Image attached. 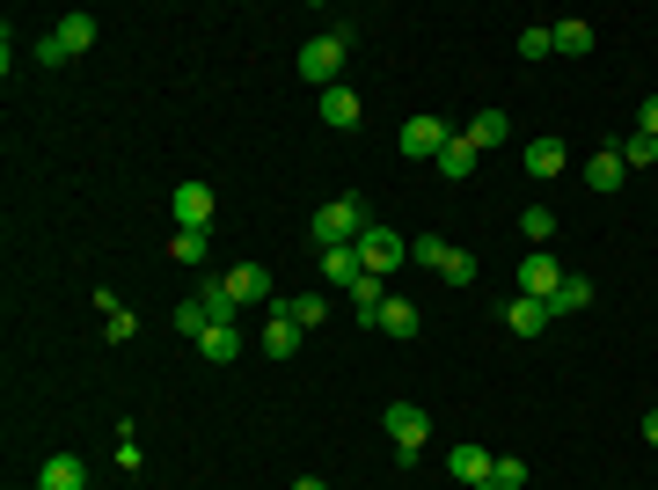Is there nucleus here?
<instances>
[{"instance_id": "1", "label": "nucleus", "mask_w": 658, "mask_h": 490, "mask_svg": "<svg viewBox=\"0 0 658 490\" xmlns=\"http://www.w3.org/2000/svg\"><path fill=\"white\" fill-rule=\"evenodd\" d=\"M366 198H330V205H315V220H308V235H315V249H351L366 235Z\"/></svg>"}, {"instance_id": "2", "label": "nucleus", "mask_w": 658, "mask_h": 490, "mask_svg": "<svg viewBox=\"0 0 658 490\" xmlns=\"http://www.w3.org/2000/svg\"><path fill=\"white\" fill-rule=\"evenodd\" d=\"M351 45H359V23H337V29H322V37H308V45H300V74L322 81V88H337V67H344Z\"/></svg>"}, {"instance_id": "3", "label": "nucleus", "mask_w": 658, "mask_h": 490, "mask_svg": "<svg viewBox=\"0 0 658 490\" xmlns=\"http://www.w3.org/2000/svg\"><path fill=\"white\" fill-rule=\"evenodd\" d=\"M403 256H410V242H403L395 227H381V220H373V227H366V235H359V264L373 271V278H388V271L403 264Z\"/></svg>"}, {"instance_id": "4", "label": "nucleus", "mask_w": 658, "mask_h": 490, "mask_svg": "<svg viewBox=\"0 0 658 490\" xmlns=\"http://www.w3.org/2000/svg\"><path fill=\"white\" fill-rule=\"evenodd\" d=\"M446 140H454V124L424 110V118H410V124H403V140H395V147L410 154V162H439V154H446Z\"/></svg>"}, {"instance_id": "5", "label": "nucleus", "mask_w": 658, "mask_h": 490, "mask_svg": "<svg viewBox=\"0 0 658 490\" xmlns=\"http://www.w3.org/2000/svg\"><path fill=\"white\" fill-rule=\"evenodd\" d=\"M219 278H227V294H235V308H242V315L278 300V294H271V271L264 264H235V271H219Z\"/></svg>"}, {"instance_id": "6", "label": "nucleus", "mask_w": 658, "mask_h": 490, "mask_svg": "<svg viewBox=\"0 0 658 490\" xmlns=\"http://www.w3.org/2000/svg\"><path fill=\"white\" fill-rule=\"evenodd\" d=\"M557 286H563V264L549 256V249L519 256V294H527V300H557Z\"/></svg>"}, {"instance_id": "7", "label": "nucleus", "mask_w": 658, "mask_h": 490, "mask_svg": "<svg viewBox=\"0 0 658 490\" xmlns=\"http://www.w3.org/2000/svg\"><path fill=\"white\" fill-rule=\"evenodd\" d=\"M198 359H205V367H235V359H242V322H213V330L198 337Z\"/></svg>"}, {"instance_id": "8", "label": "nucleus", "mask_w": 658, "mask_h": 490, "mask_svg": "<svg viewBox=\"0 0 658 490\" xmlns=\"http://www.w3.org/2000/svg\"><path fill=\"white\" fill-rule=\"evenodd\" d=\"M381 425H388L395 446H424V432H432V417L417 410V403H388V417H381Z\"/></svg>"}, {"instance_id": "9", "label": "nucleus", "mask_w": 658, "mask_h": 490, "mask_svg": "<svg viewBox=\"0 0 658 490\" xmlns=\"http://www.w3.org/2000/svg\"><path fill=\"white\" fill-rule=\"evenodd\" d=\"M446 468H454L468 490H490V468H498V462H490L483 446H468V440H462V446H446Z\"/></svg>"}, {"instance_id": "10", "label": "nucleus", "mask_w": 658, "mask_h": 490, "mask_svg": "<svg viewBox=\"0 0 658 490\" xmlns=\"http://www.w3.org/2000/svg\"><path fill=\"white\" fill-rule=\"evenodd\" d=\"M51 45L67 51V59H81V51L96 45V15H81V8H73V15H59V23H51Z\"/></svg>"}, {"instance_id": "11", "label": "nucleus", "mask_w": 658, "mask_h": 490, "mask_svg": "<svg viewBox=\"0 0 658 490\" xmlns=\"http://www.w3.org/2000/svg\"><path fill=\"white\" fill-rule=\"evenodd\" d=\"M176 227H198V235L213 227V191L205 183H176Z\"/></svg>"}, {"instance_id": "12", "label": "nucleus", "mask_w": 658, "mask_h": 490, "mask_svg": "<svg viewBox=\"0 0 658 490\" xmlns=\"http://www.w3.org/2000/svg\"><path fill=\"white\" fill-rule=\"evenodd\" d=\"M505 330H512V337H541V330H549V300L512 294V300H505Z\"/></svg>"}, {"instance_id": "13", "label": "nucleus", "mask_w": 658, "mask_h": 490, "mask_svg": "<svg viewBox=\"0 0 658 490\" xmlns=\"http://www.w3.org/2000/svg\"><path fill=\"white\" fill-rule=\"evenodd\" d=\"M571 169V147H563V140H527V176H535V183H549V176H563Z\"/></svg>"}, {"instance_id": "14", "label": "nucleus", "mask_w": 658, "mask_h": 490, "mask_svg": "<svg viewBox=\"0 0 658 490\" xmlns=\"http://www.w3.org/2000/svg\"><path fill=\"white\" fill-rule=\"evenodd\" d=\"M622 176H630V169H622V154L600 147L593 162H585V191H593V198H608V191H622Z\"/></svg>"}, {"instance_id": "15", "label": "nucleus", "mask_w": 658, "mask_h": 490, "mask_svg": "<svg viewBox=\"0 0 658 490\" xmlns=\"http://www.w3.org/2000/svg\"><path fill=\"white\" fill-rule=\"evenodd\" d=\"M198 308H205V315H213V322H235V315H242V308H235V294H227V278H219V271H205V278H198Z\"/></svg>"}, {"instance_id": "16", "label": "nucleus", "mask_w": 658, "mask_h": 490, "mask_svg": "<svg viewBox=\"0 0 658 490\" xmlns=\"http://www.w3.org/2000/svg\"><path fill=\"white\" fill-rule=\"evenodd\" d=\"M322 124H330V132H351V124H359V88H322Z\"/></svg>"}, {"instance_id": "17", "label": "nucleus", "mask_w": 658, "mask_h": 490, "mask_svg": "<svg viewBox=\"0 0 658 490\" xmlns=\"http://www.w3.org/2000/svg\"><path fill=\"white\" fill-rule=\"evenodd\" d=\"M476 140H468V132H454V140H446V154H439V176H446V183H468V176H476Z\"/></svg>"}, {"instance_id": "18", "label": "nucleus", "mask_w": 658, "mask_h": 490, "mask_svg": "<svg viewBox=\"0 0 658 490\" xmlns=\"http://www.w3.org/2000/svg\"><path fill=\"white\" fill-rule=\"evenodd\" d=\"M37 490H88V468L73 462V454H51V462L37 468Z\"/></svg>"}, {"instance_id": "19", "label": "nucleus", "mask_w": 658, "mask_h": 490, "mask_svg": "<svg viewBox=\"0 0 658 490\" xmlns=\"http://www.w3.org/2000/svg\"><path fill=\"white\" fill-rule=\"evenodd\" d=\"M322 278L351 294V286H359V278H366V264H359V242H351V249H322Z\"/></svg>"}, {"instance_id": "20", "label": "nucleus", "mask_w": 658, "mask_h": 490, "mask_svg": "<svg viewBox=\"0 0 658 490\" xmlns=\"http://www.w3.org/2000/svg\"><path fill=\"white\" fill-rule=\"evenodd\" d=\"M388 278H373V271H366V278H359V286H351V315H359V322H381V308H388Z\"/></svg>"}, {"instance_id": "21", "label": "nucleus", "mask_w": 658, "mask_h": 490, "mask_svg": "<svg viewBox=\"0 0 658 490\" xmlns=\"http://www.w3.org/2000/svg\"><path fill=\"white\" fill-rule=\"evenodd\" d=\"M271 315L300 322V330H315V322H330V300L322 294H292V300H271Z\"/></svg>"}, {"instance_id": "22", "label": "nucleus", "mask_w": 658, "mask_h": 490, "mask_svg": "<svg viewBox=\"0 0 658 490\" xmlns=\"http://www.w3.org/2000/svg\"><path fill=\"white\" fill-rule=\"evenodd\" d=\"M300 337H308V330H300V322L271 315V322H264V359H292V351H300Z\"/></svg>"}, {"instance_id": "23", "label": "nucleus", "mask_w": 658, "mask_h": 490, "mask_svg": "<svg viewBox=\"0 0 658 490\" xmlns=\"http://www.w3.org/2000/svg\"><path fill=\"white\" fill-rule=\"evenodd\" d=\"M169 256H176V264H191V271H205V256H213V242H205L198 227H176V235H169Z\"/></svg>"}, {"instance_id": "24", "label": "nucleus", "mask_w": 658, "mask_h": 490, "mask_svg": "<svg viewBox=\"0 0 658 490\" xmlns=\"http://www.w3.org/2000/svg\"><path fill=\"white\" fill-rule=\"evenodd\" d=\"M549 29H557L563 59H585V51H593V23H578V15H563V23H549Z\"/></svg>"}, {"instance_id": "25", "label": "nucleus", "mask_w": 658, "mask_h": 490, "mask_svg": "<svg viewBox=\"0 0 658 490\" xmlns=\"http://www.w3.org/2000/svg\"><path fill=\"white\" fill-rule=\"evenodd\" d=\"M373 330H388V337H417V330H424V315H417L410 300H388V308H381V322H373Z\"/></svg>"}, {"instance_id": "26", "label": "nucleus", "mask_w": 658, "mask_h": 490, "mask_svg": "<svg viewBox=\"0 0 658 490\" xmlns=\"http://www.w3.org/2000/svg\"><path fill=\"white\" fill-rule=\"evenodd\" d=\"M519 227H527V242H535V249L557 242V213H549V205H527V213H519Z\"/></svg>"}, {"instance_id": "27", "label": "nucleus", "mask_w": 658, "mask_h": 490, "mask_svg": "<svg viewBox=\"0 0 658 490\" xmlns=\"http://www.w3.org/2000/svg\"><path fill=\"white\" fill-rule=\"evenodd\" d=\"M578 308H593V286H585V278H563L557 300H549V315H578Z\"/></svg>"}, {"instance_id": "28", "label": "nucleus", "mask_w": 658, "mask_h": 490, "mask_svg": "<svg viewBox=\"0 0 658 490\" xmlns=\"http://www.w3.org/2000/svg\"><path fill=\"white\" fill-rule=\"evenodd\" d=\"M176 337H183V344H198V337H205V330H213V315H205V308H198V300H183V308H176Z\"/></svg>"}, {"instance_id": "29", "label": "nucleus", "mask_w": 658, "mask_h": 490, "mask_svg": "<svg viewBox=\"0 0 658 490\" xmlns=\"http://www.w3.org/2000/svg\"><path fill=\"white\" fill-rule=\"evenodd\" d=\"M439 278H446V286H476V256L454 242V249H446V264H439Z\"/></svg>"}, {"instance_id": "30", "label": "nucleus", "mask_w": 658, "mask_h": 490, "mask_svg": "<svg viewBox=\"0 0 658 490\" xmlns=\"http://www.w3.org/2000/svg\"><path fill=\"white\" fill-rule=\"evenodd\" d=\"M505 132H512V118H505V110H483V118L468 124V140H476V147H498Z\"/></svg>"}, {"instance_id": "31", "label": "nucleus", "mask_w": 658, "mask_h": 490, "mask_svg": "<svg viewBox=\"0 0 658 490\" xmlns=\"http://www.w3.org/2000/svg\"><path fill=\"white\" fill-rule=\"evenodd\" d=\"M549 51H557V29H549V23L519 29V59H549Z\"/></svg>"}, {"instance_id": "32", "label": "nucleus", "mask_w": 658, "mask_h": 490, "mask_svg": "<svg viewBox=\"0 0 658 490\" xmlns=\"http://www.w3.org/2000/svg\"><path fill=\"white\" fill-rule=\"evenodd\" d=\"M614 154H622V169H651V162H658V140H651V132H636V140H622Z\"/></svg>"}, {"instance_id": "33", "label": "nucleus", "mask_w": 658, "mask_h": 490, "mask_svg": "<svg viewBox=\"0 0 658 490\" xmlns=\"http://www.w3.org/2000/svg\"><path fill=\"white\" fill-rule=\"evenodd\" d=\"M519 483H527V462H512L505 454V462L490 468V490H519Z\"/></svg>"}, {"instance_id": "34", "label": "nucleus", "mask_w": 658, "mask_h": 490, "mask_svg": "<svg viewBox=\"0 0 658 490\" xmlns=\"http://www.w3.org/2000/svg\"><path fill=\"white\" fill-rule=\"evenodd\" d=\"M446 249H454V242H446V235H424V242H417L410 256H417V264H432V271H439V264H446Z\"/></svg>"}, {"instance_id": "35", "label": "nucleus", "mask_w": 658, "mask_h": 490, "mask_svg": "<svg viewBox=\"0 0 658 490\" xmlns=\"http://www.w3.org/2000/svg\"><path fill=\"white\" fill-rule=\"evenodd\" d=\"M103 337H110V344H132V337H140V315H124V308H118V315L103 322Z\"/></svg>"}, {"instance_id": "36", "label": "nucleus", "mask_w": 658, "mask_h": 490, "mask_svg": "<svg viewBox=\"0 0 658 490\" xmlns=\"http://www.w3.org/2000/svg\"><path fill=\"white\" fill-rule=\"evenodd\" d=\"M636 132H651V140H658V96H644V110H636Z\"/></svg>"}, {"instance_id": "37", "label": "nucleus", "mask_w": 658, "mask_h": 490, "mask_svg": "<svg viewBox=\"0 0 658 490\" xmlns=\"http://www.w3.org/2000/svg\"><path fill=\"white\" fill-rule=\"evenodd\" d=\"M644 440H651V446H658V410H644Z\"/></svg>"}, {"instance_id": "38", "label": "nucleus", "mask_w": 658, "mask_h": 490, "mask_svg": "<svg viewBox=\"0 0 658 490\" xmlns=\"http://www.w3.org/2000/svg\"><path fill=\"white\" fill-rule=\"evenodd\" d=\"M292 490H330V483H322V476H300V483H292Z\"/></svg>"}, {"instance_id": "39", "label": "nucleus", "mask_w": 658, "mask_h": 490, "mask_svg": "<svg viewBox=\"0 0 658 490\" xmlns=\"http://www.w3.org/2000/svg\"><path fill=\"white\" fill-rule=\"evenodd\" d=\"M29 490H37V483H29Z\"/></svg>"}]
</instances>
